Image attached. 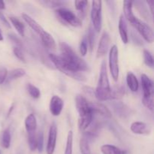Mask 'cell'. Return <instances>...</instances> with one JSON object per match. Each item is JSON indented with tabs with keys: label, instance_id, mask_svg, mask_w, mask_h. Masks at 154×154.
<instances>
[{
	"label": "cell",
	"instance_id": "cell-6",
	"mask_svg": "<svg viewBox=\"0 0 154 154\" xmlns=\"http://www.w3.org/2000/svg\"><path fill=\"white\" fill-rule=\"evenodd\" d=\"M131 24L138 30V32L146 42L148 43H152L153 42V32L150 26L138 19V17L135 18Z\"/></svg>",
	"mask_w": 154,
	"mask_h": 154
},
{
	"label": "cell",
	"instance_id": "cell-15",
	"mask_svg": "<svg viewBox=\"0 0 154 154\" xmlns=\"http://www.w3.org/2000/svg\"><path fill=\"white\" fill-rule=\"evenodd\" d=\"M40 36L42 43L45 45V48L51 50H54L57 48V44H56V42L55 40H54V37H53L50 33H48V32L44 31L40 35Z\"/></svg>",
	"mask_w": 154,
	"mask_h": 154
},
{
	"label": "cell",
	"instance_id": "cell-23",
	"mask_svg": "<svg viewBox=\"0 0 154 154\" xmlns=\"http://www.w3.org/2000/svg\"><path fill=\"white\" fill-rule=\"evenodd\" d=\"M87 39V45H88L89 48H90V52H92L93 50V48L95 46V31L94 29L92 26L89 28L88 32H87V36L86 37Z\"/></svg>",
	"mask_w": 154,
	"mask_h": 154
},
{
	"label": "cell",
	"instance_id": "cell-39",
	"mask_svg": "<svg viewBox=\"0 0 154 154\" xmlns=\"http://www.w3.org/2000/svg\"><path fill=\"white\" fill-rule=\"evenodd\" d=\"M147 3L148 4L149 8H150V11H151V14H153V5H154V2L153 1H147Z\"/></svg>",
	"mask_w": 154,
	"mask_h": 154
},
{
	"label": "cell",
	"instance_id": "cell-27",
	"mask_svg": "<svg viewBox=\"0 0 154 154\" xmlns=\"http://www.w3.org/2000/svg\"><path fill=\"white\" fill-rule=\"evenodd\" d=\"M27 90L29 92V94L33 98V99H38L41 96V92L38 87L32 85V84H27Z\"/></svg>",
	"mask_w": 154,
	"mask_h": 154
},
{
	"label": "cell",
	"instance_id": "cell-36",
	"mask_svg": "<svg viewBox=\"0 0 154 154\" xmlns=\"http://www.w3.org/2000/svg\"><path fill=\"white\" fill-rule=\"evenodd\" d=\"M8 70L5 67H0V84L5 82L8 76Z\"/></svg>",
	"mask_w": 154,
	"mask_h": 154
},
{
	"label": "cell",
	"instance_id": "cell-13",
	"mask_svg": "<svg viewBox=\"0 0 154 154\" xmlns=\"http://www.w3.org/2000/svg\"><path fill=\"white\" fill-rule=\"evenodd\" d=\"M119 32H120V38H121L122 42L124 44H127L129 42V37H128V29L127 24L124 19V17L121 15L119 20Z\"/></svg>",
	"mask_w": 154,
	"mask_h": 154
},
{
	"label": "cell",
	"instance_id": "cell-21",
	"mask_svg": "<svg viewBox=\"0 0 154 154\" xmlns=\"http://www.w3.org/2000/svg\"><path fill=\"white\" fill-rule=\"evenodd\" d=\"M25 75L26 71L23 69H20V68H19V69H15L11 71L9 73H8V76L6 79L8 80V81H11L15 79H17V78H22Z\"/></svg>",
	"mask_w": 154,
	"mask_h": 154
},
{
	"label": "cell",
	"instance_id": "cell-38",
	"mask_svg": "<svg viewBox=\"0 0 154 154\" xmlns=\"http://www.w3.org/2000/svg\"><path fill=\"white\" fill-rule=\"evenodd\" d=\"M0 20H1L2 22L3 23L5 24V25L7 27H8V28H10V23H9V22L8 21V20L6 19L5 17V15L3 14L2 13L1 11H0Z\"/></svg>",
	"mask_w": 154,
	"mask_h": 154
},
{
	"label": "cell",
	"instance_id": "cell-4",
	"mask_svg": "<svg viewBox=\"0 0 154 154\" xmlns=\"http://www.w3.org/2000/svg\"><path fill=\"white\" fill-rule=\"evenodd\" d=\"M102 2L99 0H94L92 2L91 20L93 29L97 32H99L102 29Z\"/></svg>",
	"mask_w": 154,
	"mask_h": 154
},
{
	"label": "cell",
	"instance_id": "cell-9",
	"mask_svg": "<svg viewBox=\"0 0 154 154\" xmlns=\"http://www.w3.org/2000/svg\"><path fill=\"white\" fill-rule=\"evenodd\" d=\"M64 106V102L58 96H54L51 99L50 102V112L54 117H58L60 115Z\"/></svg>",
	"mask_w": 154,
	"mask_h": 154
},
{
	"label": "cell",
	"instance_id": "cell-18",
	"mask_svg": "<svg viewBox=\"0 0 154 154\" xmlns=\"http://www.w3.org/2000/svg\"><path fill=\"white\" fill-rule=\"evenodd\" d=\"M126 83L132 92H137L139 88V84L136 76L132 72H129L126 75Z\"/></svg>",
	"mask_w": 154,
	"mask_h": 154
},
{
	"label": "cell",
	"instance_id": "cell-17",
	"mask_svg": "<svg viewBox=\"0 0 154 154\" xmlns=\"http://www.w3.org/2000/svg\"><path fill=\"white\" fill-rule=\"evenodd\" d=\"M26 130L28 133L35 132L37 128V120L34 114H29L25 120Z\"/></svg>",
	"mask_w": 154,
	"mask_h": 154
},
{
	"label": "cell",
	"instance_id": "cell-32",
	"mask_svg": "<svg viewBox=\"0 0 154 154\" xmlns=\"http://www.w3.org/2000/svg\"><path fill=\"white\" fill-rule=\"evenodd\" d=\"M87 51H88V45H87L86 37H84L80 44V52H81V56L84 57L87 54Z\"/></svg>",
	"mask_w": 154,
	"mask_h": 154
},
{
	"label": "cell",
	"instance_id": "cell-7",
	"mask_svg": "<svg viewBox=\"0 0 154 154\" xmlns=\"http://www.w3.org/2000/svg\"><path fill=\"white\" fill-rule=\"evenodd\" d=\"M57 138V126L55 123L51 124L49 129V135H48V141L47 144L46 151L47 154H54L56 147Z\"/></svg>",
	"mask_w": 154,
	"mask_h": 154
},
{
	"label": "cell",
	"instance_id": "cell-42",
	"mask_svg": "<svg viewBox=\"0 0 154 154\" xmlns=\"http://www.w3.org/2000/svg\"><path fill=\"white\" fill-rule=\"evenodd\" d=\"M0 154H1V151H0Z\"/></svg>",
	"mask_w": 154,
	"mask_h": 154
},
{
	"label": "cell",
	"instance_id": "cell-29",
	"mask_svg": "<svg viewBox=\"0 0 154 154\" xmlns=\"http://www.w3.org/2000/svg\"><path fill=\"white\" fill-rule=\"evenodd\" d=\"M114 110H115V111L117 112V115L124 116L125 114H127L128 115V108H126V105H123V104H117V106L114 107Z\"/></svg>",
	"mask_w": 154,
	"mask_h": 154
},
{
	"label": "cell",
	"instance_id": "cell-2",
	"mask_svg": "<svg viewBox=\"0 0 154 154\" xmlns=\"http://www.w3.org/2000/svg\"><path fill=\"white\" fill-rule=\"evenodd\" d=\"M95 97L99 101H108L116 99L114 89L110 86L109 79L108 76L106 63L103 61L101 65L100 74L97 87L95 89Z\"/></svg>",
	"mask_w": 154,
	"mask_h": 154
},
{
	"label": "cell",
	"instance_id": "cell-16",
	"mask_svg": "<svg viewBox=\"0 0 154 154\" xmlns=\"http://www.w3.org/2000/svg\"><path fill=\"white\" fill-rule=\"evenodd\" d=\"M132 4L133 2L130 1L123 2V12H124L125 17L130 23H132L134 20L136 18L132 11Z\"/></svg>",
	"mask_w": 154,
	"mask_h": 154
},
{
	"label": "cell",
	"instance_id": "cell-8",
	"mask_svg": "<svg viewBox=\"0 0 154 154\" xmlns=\"http://www.w3.org/2000/svg\"><path fill=\"white\" fill-rule=\"evenodd\" d=\"M141 87L143 90V98L153 97V82L147 75L142 74L141 76Z\"/></svg>",
	"mask_w": 154,
	"mask_h": 154
},
{
	"label": "cell",
	"instance_id": "cell-30",
	"mask_svg": "<svg viewBox=\"0 0 154 154\" xmlns=\"http://www.w3.org/2000/svg\"><path fill=\"white\" fill-rule=\"evenodd\" d=\"M87 5H88V1L86 0H82V1H75V6L76 10L79 11L81 12H84V10L87 8Z\"/></svg>",
	"mask_w": 154,
	"mask_h": 154
},
{
	"label": "cell",
	"instance_id": "cell-12",
	"mask_svg": "<svg viewBox=\"0 0 154 154\" xmlns=\"http://www.w3.org/2000/svg\"><path fill=\"white\" fill-rule=\"evenodd\" d=\"M130 129L133 133L138 135H148L150 132L149 126L144 122H134L131 124Z\"/></svg>",
	"mask_w": 154,
	"mask_h": 154
},
{
	"label": "cell",
	"instance_id": "cell-37",
	"mask_svg": "<svg viewBox=\"0 0 154 154\" xmlns=\"http://www.w3.org/2000/svg\"><path fill=\"white\" fill-rule=\"evenodd\" d=\"M83 91L87 95H89V96H95V89H93V87L86 86V87H83Z\"/></svg>",
	"mask_w": 154,
	"mask_h": 154
},
{
	"label": "cell",
	"instance_id": "cell-24",
	"mask_svg": "<svg viewBox=\"0 0 154 154\" xmlns=\"http://www.w3.org/2000/svg\"><path fill=\"white\" fill-rule=\"evenodd\" d=\"M80 150L81 154H91L90 147L89 145V141L86 138L83 137L80 140Z\"/></svg>",
	"mask_w": 154,
	"mask_h": 154
},
{
	"label": "cell",
	"instance_id": "cell-3",
	"mask_svg": "<svg viewBox=\"0 0 154 154\" xmlns=\"http://www.w3.org/2000/svg\"><path fill=\"white\" fill-rule=\"evenodd\" d=\"M56 12L60 19L69 25L74 27H80L82 26L81 19L71 10H69L66 8H59L58 9H57Z\"/></svg>",
	"mask_w": 154,
	"mask_h": 154
},
{
	"label": "cell",
	"instance_id": "cell-33",
	"mask_svg": "<svg viewBox=\"0 0 154 154\" xmlns=\"http://www.w3.org/2000/svg\"><path fill=\"white\" fill-rule=\"evenodd\" d=\"M42 3L45 4V5H47L48 7L50 8H55L61 6L63 4H65L64 2L62 1H55V0H52V1H42Z\"/></svg>",
	"mask_w": 154,
	"mask_h": 154
},
{
	"label": "cell",
	"instance_id": "cell-25",
	"mask_svg": "<svg viewBox=\"0 0 154 154\" xmlns=\"http://www.w3.org/2000/svg\"><path fill=\"white\" fill-rule=\"evenodd\" d=\"M29 147L31 151H35L37 149V135L34 132L28 133Z\"/></svg>",
	"mask_w": 154,
	"mask_h": 154
},
{
	"label": "cell",
	"instance_id": "cell-41",
	"mask_svg": "<svg viewBox=\"0 0 154 154\" xmlns=\"http://www.w3.org/2000/svg\"><path fill=\"white\" fill-rule=\"evenodd\" d=\"M2 40H3V36H2V32H1V29H0V42Z\"/></svg>",
	"mask_w": 154,
	"mask_h": 154
},
{
	"label": "cell",
	"instance_id": "cell-40",
	"mask_svg": "<svg viewBox=\"0 0 154 154\" xmlns=\"http://www.w3.org/2000/svg\"><path fill=\"white\" fill-rule=\"evenodd\" d=\"M5 9V4L3 1H0V10H4Z\"/></svg>",
	"mask_w": 154,
	"mask_h": 154
},
{
	"label": "cell",
	"instance_id": "cell-26",
	"mask_svg": "<svg viewBox=\"0 0 154 154\" xmlns=\"http://www.w3.org/2000/svg\"><path fill=\"white\" fill-rule=\"evenodd\" d=\"M72 150H73V132L72 131H69L67 135L65 154H72Z\"/></svg>",
	"mask_w": 154,
	"mask_h": 154
},
{
	"label": "cell",
	"instance_id": "cell-11",
	"mask_svg": "<svg viewBox=\"0 0 154 154\" xmlns=\"http://www.w3.org/2000/svg\"><path fill=\"white\" fill-rule=\"evenodd\" d=\"M110 45V36L108 32H105L102 34L101 37L100 41H99V46L97 49V57H101L102 56L105 55L106 53L108 52V48H109Z\"/></svg>",
	"mask_w": 154,
	"mask_h": 154
},
{
	"label": "cell",
	"instance_id": "cell-22",
	"mask_svg": "<svg viewBox=\"0 0 154 154\" xmlns=\"http://www.w3.org/2000/svg\"><path fill=\"white\" fill-rule=\"evenodd\" d=\"M11 136L10 130L8 128L5 129L2 135V146L4 148H9L11 145Z\"/></svg>",
	"mask_w": 154,
	"mask_h": 154
},
{
	"label": "cell",
	"instance_id": "cell-10",
	"mask_svg": "<svg viewBox=\"0 0 154 154\" xmlns=\"http://www.w3.org/2000/svg\"><path fill=\"white\" fill-rule=\"evenodd\" d=\"M90 108L93 114H99L100 115L104 116L108 118H111L112 117V114L110 111V110L105 106L104 104L101 102H89Z\"/></svg>",
	"mask_w": 154,
	"mask_h": 154
},
{
	"label": "cell",
	"instance_id": "cell-20",
	"mask_svg": "<svg viewBox=\"0 0 154 154\" xmlns=\"http://www.w3.org/2000/svg\"><path fill=\"white\" fill-rule=\"evenodd\" d=\"M9 19H10L12 25L14 26L17 32L19 33L20 35L24 37L25 36V26H24V24L17 17H10Z\"/></svg>",
	"mask_w": 154,
	"mask_h": 154
},
{
	"label": "cell",
	"instance_id": "cell-35",
	"mask_svg": "<svg viewBox=\"0 0 154 154\" xmlns=\"http://www.w3.org/2000/svg\"><path fill=\"white\" fill-rule=\"evenodd\" d=\"M13 51L14 54L17 58H18L21 61L25 62V57H24V54L23 53L22 50H21L20 47H14Z\"/></svg>",
	"mask_w": 154,
	"mask_h": 154
},
{
	"label": "cell",
	"instance_id": "cell-34",
	"mask_svg": "<svg viewBox=\"0 0 154 154\" xmlns=\"http://www.w3.org/2000/svg\"><path fill=\"white\" fill-rule=\"evenodd\" d=\"M142 103L150 111L153 110V97L143 98Z\"/></svg>",
	"mask_w": 154,
	"mask_h": 154
},
{
	"label": "cell",
	"instance_id": "cell-28",
	"mask_svg": "<svg viewBox=\"0 0 154 154\" xmlns=\"http://www.w3.org/2000/svg\"><path fill=\"white\" fill-rule=\"evenodd\" d=\"M143 54H144V63H145L148 67L153 69L154 66L153 57L151 53H150L149 51H147V50H144V52H143Z\"/></svg>",
	"mask_w": 154,
	"mask_h": 154
},
{
	"label": "cell",
	"instance_id": "cell-5",
	"mask_svg": "<svg viewBox=\"0 0 154 154\" xmlns=\"http://www.w3.org/2000/svg\"><path fill=\"white\" fill-rule=\"evenodd\" d=\"M118 48L117 45H113L109 51V69L114 81H117L119 78V63H118Z\"/></svg>",
	"mask_w": 154,
	"mask_h": 154
},
{
	"label": "cell",
	"instance_id": "cell-31",
	"mask_svg": "<svg viewBox=\"0 0 154 154\" xmlns=\"http://www.w3.org/2000/svg\"><path fill=\"white\" fill-rule=\"evenodd\" d=\"M44 148V135L42 132H39L37 135V149L39 153H42Z\"/></svg>",
	"mask_w": 154,
	"mask_h": 154
},
{
	"label": "cell",
	"instance_id": "cell-1",
	"mask_svg": "<svg viewBox=\"0 0 154 154\" xmlns=\"http://www.w3.org/2000/svg\"><path fill=\"white\" fill-rule=\"evenodd\" d=\"M61 55L50 54L49 58L55 67L67 76L79 81H86V77L81 72L90 70L87 63L79 57L66 42L60 45Z\"/></svg>",
	"mask_w": 154,
	"mask_h": 154
},
{
	"label": "cell",
	"instance_id": "cell-19",
	"mask_svg": "<svg viewBox=\"0 0 154 154\" xmlns=\"http://www.w3.org/2000/svg\"><path fill=\"white\" fill-rule=\"evenodd\" d=\"M101 151L103 154H127V151L111 144H104L101 147Z\"/></svg>",
	"mask_w": 154,
	"mask_h": 154
},
{
	"label": "cell",
	"instance_id": "cell-14",
	"mask_svg": "<svg viewBox=\"0 0 154 154\" xmlns=\"http://www.w3.org/2000/svg\"><path fill=\"white\" fill-rule=\"evenodd\" d=\"M22 17H23V19L25 20V22L26 23L28 24V25L29 26L31 27V28L36 33H38L39 35H40L44 31H45V29L42 28V26H41L37 21L35 20L33 18H32L29 15L26 14H23Z\"/></svg>",
	"mask_w": 154,
	"mask_h": 154
}]
</instances>
